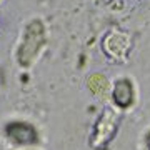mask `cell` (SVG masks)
I'll return each mask as SVG.
<instances>
[{"label": "cell", "instance_id": "cell-1", "mask_svg": "<svg viewBox=\"0 0 150 150\" xmlns=\"http://www.w3.org/2000/svg\"><path fill=\"white\" fill-rule=\"evenodd\" d=\"M120 115L113 108H105L102 115L98 117L95 127H93V135H92V147L97 150L103 149L105 145L113 139V135L117 132Z\"/></svg>", "mask_w": 150, "mask_h": 150}, {"label": "cell", "instance_id": "cell-2", "mask_svg": "<svg viewBox=\"0 0 150 150\" xmlns=\"http://www.w3.org/2000/svg\"><path fill=\"white\" fill-rule=\"evenodd\" d=\"M43 43V25L40 20H33L27 27L23 42L18 48V62L22 65H28L37 55L38 48Z\"/></svg>", "mask_w": 150, "mask_h": 150}, {"label": "cell", "instance_id": "cell-3", "mask_svg": "<svg viewBox=\"0 0 150 150\" xmlns=\"http://www.w3.org/2000/svg\"><path fill=\"white\" fill-rule=\"evenodd\" d=\"M5 132L13 142H17V144L28 145V144L37 142V132H35V129H33L32 125L25 123V122L8 123L7 129H5Z\"/></svg>", "mask_w": 150, "mask_h": 150}, {"label": "cell", "instance_id": "cell-4", "mask_svg": "<svg viewBox=\"0 0 150 150\" xmlns=\"http://www.w3.org/2000/svg\"><path fill=\"white\" fill-rule=\"evenodd\" d=\"M130 47V40L123 33H108L103 40V50L112 59H123Z\"/></svg>", "mask_w": 150, "mask_h": 150}, {"label": "cell", "instance_id": "cell-5", "mask_svg": "<svg viewBox=\"0 0 150 150\" xmlns=\"http://www.w3.org/2000/svg\"><path fill=\"white\" fill-rule=\"evenodd\" d=\"M112 98L117 107H120V108L130 107L132 102H134V87H132V82L127 80V79H120L113 85Z\"/></svg>", "mask_w": 150, "mask_h": 150}, {"label": "cell", "instance_id": "cell-6", "mask_svg": "<svg viewBox=\"0 0 150 150\" xmlns=\"http://www.w3.org/2000/svg\"><path fill=\"white\" fill-rule=\"evenodd\" d=\"M87 87H88L92 93H93L95 97H98V98H105L107 93H108V88H110L107 77L102 75V74L90 75V77L87 79Z\"/></svg>", "mask_w": 150, "mask_h": 150}, {"label": "cell", "instance_id": "cell-7", "mask_svg": "<svg viewBox=\"0 0 150 150\" xmlns=\"http://www.w3.org/2000/svg\"><path fill=\"white\" fill-rule=\"evenodd\" d=\"M149 150H150V142H149Z\"/></svg>", "mask_w": 150, "mask_h": 150}]
</instances>
